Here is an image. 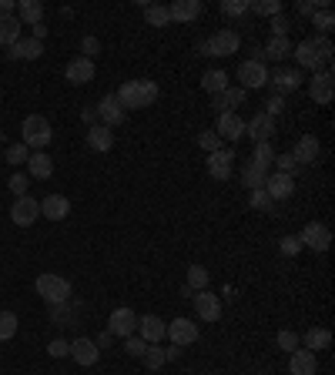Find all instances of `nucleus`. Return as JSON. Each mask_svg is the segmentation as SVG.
<instances>
[{"label": "nucleus", "mask_w": 335, "mask_h": 375, "mask_svg": "<svg viewBox=\"0 0 335 375\" xmlns=\"http://www.w3.org/2000/svg\"><path fill=\"white\" fill-rule=\"evenodd\" d=\"M184 285L191 288V292H205V288H208V268H205V265H191Z\"/></svg>", "instance_id": "4c0bfd02"}, {"label": "nucleus", "mask_w": 335, "mask_h": 375, "mask_svg": "<svg viewBox=\"0 0 335 375\" xmlns=\"http://www.w3.org/2000/svg\"><path fill=\"white\" fill-rule=\"evenodd\" d=\"M14 17L20 20V24L34 27V24H41V20H44V4H41V0H20Z\"/></svg>", "instance_id": "cd10ccee"}, {"label": "nucleus", "mask_w": 335, "mask_h": 375, "mask_svg": "<svg viewBox=\"0 0 335 375\" xmlns=\"http://www.w3.org/2000/svg\"><path fill=\"white\" fill-rule=\"evenodd\" d=\"M312 27H319V37H329L335 27V14H332V7H322V11H315L312 14Z\"/></svg>", "instance_id": "e433bc0d"}, {"label": "nucleus", "mask_w": 335, "mask_h": 375, "mask_svg": "<svg viewBox=\"0 0 335 375\" xmlns=\"http://www.w3.org/2000/svg\"><path fill=\"white\" fill-rule=\"evenodd\" d=\"M268 74H272V71H268L261 60H255V57H252V60H242V64H238V81H242L238 88H242V90H261V88H268Z\"/></svg>", "instance_id": "423d86ee"}, {"label": "nucleus", "mask_w": 335, "mask_h": 375, "mask_svg": "<svg viewBox=\"0 0 335 375\" xmlns=\"http://www.w3.org/2000/svg\"><path fill=\"white\" fill-rule=\"evenodd\" d=\"M88 148L91 151H111L114 148V131L104 124H91L88 128Z\"/></svg>", "instance_id": "c85d7f7f"}, {"label": "nucleus", "mask_w": 335, "mask_h": 375, "mask_svg": "<svg viewBox=\"0 0 335 375\" xmlns=\"http://www.w3.org/2000/svg\"><path fill=\"white\" fill-rule=\"evenodd\" d=\"M329 346H332V332L329 329H308L305 332V348H308V352L319 355L322 348H329Z\"/></svg>", "instance_id": "473e14b6"}, {"label": "nucleus", "mask_w": 335, "mask_h": 375, "mask_svg": "<svg viewBox=\"0 0 335 375\" xmlns=\"http://www.w3.org/2000/svg\"><path fill=\"white\" fill-rule=\"evenodd\" d=\"M245 137H252L255 144H268L275 137V118H268L265 111H259L252 121H245Z\"/></svg>", "instance_id": "4468645a"}, {"label": "nucleus", "mask_w": 335, "mask_h": 375, "mask_svg": "<svg viewBox=\"0 0 335 375\" xmlns=\"http://www.w3.org/2000/svg\"><path fill=\"white\" fill-rule=\"evenodd\" d=\"M289 154L295 158V165H299V168L315 165V161H319V154H322L319 137H315V135H302L299 141H295V148H292Z\"/></svg>", "instance_id": "f8f14e48"}, {"label": "nucleus", "mask_w": 335, "mask_h": 375, "mask_svg": "<svg viewBox=\"0 0 335 375\" xmlns=\"http://www.w3.org/2000/svg\"><path fill=\"white\" fill-rule=\"evenodd\" d=\"M47 355H50V359H67V355H71V342H64V339L47 342Z\"/></svg>", "instance_id": "de8ad7c7"}, {"label": "nucleus", "mask_w": 335, "mask_h": 375, "mask_svg": "<svg viewBox=\"0 0 335 375\" xmlns=\"http://www.w3.org/2000/svg\"><path fill=\"white\" fill-rule=\"evenodd\" d=\"M11 218H14V225H17V228H31L34 221L41 218V201H34L31 195L17 198L14 208H11Z\"/></svg>", "instance_id": "2eb2a0df"}, {"label": "nucleus", "mask_w": 335, "mask_h": 375, "mask_svg": "<svg viewBox=\"0 0 335 375\" xmlns=\"http://www.w3.org/2000/svg\"><path fill=\"white\" fill-rule=\"evenodd\" d=\"M221 14L242 17V14H248V4H245V0H225V4H221Z\"/></svg>", "instance_id": "603ef678"}, {"label": "nucleus", "mask_w": 335, "mask_h": 375, "mask_svg": "<svg viewBox=\"0 0 335 375\" xmlns=\"http://www.w3.org/2000/svg\"><path fill=\"white\" fill-rule=\"evenodd\" d=\"M299 241H302V248H312V252H329V245H332V231H329V225H322V221H308V225L302 228V235H299Z\"/></svg>", "instance_id": "0eeeda50"}, {"label": "nucleus", "mask_w": 335, "mask_h": 375, "mask_svg": "<svg viewBox=\"0 0 335 375\" xmlns=\"http://www.w3.org/2000/svg\"><path fill=\"white\" fill-rule=\"evenodd\" d=\"M332 41L329 37H308V41H299L292 47V57L299 60V67H308V71H319L322 64H332Z\"/></svg>", "instance_id": "f257e3e1"}, {"label": "nucleus", "mask_w": 335, "mask_h": 375, "mask_svg": "<svg viewBox=\"0 0 335 375\" xmlns=\"http://www.w3.org/2000/svg\"><path fill=\"white\" fill-rule=\"evenodd\" d=\"M231 171H235V151L231 148H221V151H214V154H208V175L214 181H228Z\"/></svg>", "instance_id": "dca6fc26"}, {"label": "nucleus", "mask_w": 335, "mask_h": 375, "mask_svg": "<svg viewBox=\"0 0 335 375\" xmlns=\"http://www.w3.org/2000/svg\"><path fill=\"white\" fill-rule=\"evenodd\" d=\"M37 295L47 305H61V301L71 299V282L61 275H37Z\"/></svg>", "instance_id": "39448f33"}, {"label": "nucleus", "mask_w": 335, "mask_h": 375, "mask_svg": "<svg viewBox=\"0 0 335 375\" xmlns=\"http://www.w3.org/2000/svg\"><path fill=\"white\" fill-rule=\"evenodd\" d=\"M201 88L208 90V94H221L225 88H231L228 74H225V71H205V77H201Z\"/></svg>", "instance_id": "f704fd0d"}, {"label": "nucleus", "mask_w": 335, "mask_h": 375, "mask_svg": "<svg viewBox=\"0 0 335 375\" xmlns=\"http://www.w3.org/2000/svg\"><path fill=\"white\" fill-rule=\"evenodd\" d=\"M198 144H201L205 151H208V154H214V151H221V137L214 135V131H208V128H205V131L198 135Z\"/></svg>", "instance_id": "49530a36"}, {"label": "nucleus", "mask_w": 335, "mask_h": 375, "mask_svg": "<svg viewBox=\"0 0 335 375\" xmlns=\"http://www.w3.org/2000/svg\"><path fill=\"white\" fill-rule=\"evenodd\" d=\"M27 175H31V178H41V181H47L54 175V161L47 158V151H34L31 158H27Z\"/></svg>", "instance_id": "c756f323"}, {"label": "nucleus", "mask_w": 335, "mask_h": 375, "mask_svg": "<svg viewBox=\"0 0 335 375\" xmlns=\"http://www.w3.org/2000/svg\"><path fill=\"white\" fill-rule=\"evenodd\" d=\"M20 20L17 17H0V47H14L20 41Z\"/></svg>", "instance_id": "2f4dec72"}, {"label": "nucleus", "mask_w": 335, "mask_h": 375, "mask_svg": "<svg viewBox=\"0 0 335 375\" xmlns=\"http://www.w3.org/2000/svg\"><path fill=\"white\" fill-rule=\"evenodd\" d=\"M44 37H47V24L41 20V24H34V41H41V44H44Z\"/></svg>", "instance_id": "e2e57ef3"}, {"label": "nucleus", "mask_w": 335, "mask_h": 375, "mask_svg": "<svg viewBox=\"0 0 335 375\" xmlns=\"http://www.w3.org/2000/svg\"><path fill=\"white\" fill-rule=\"evenodd\" d=\"M114 94L124 104V111H141V107H151L158 101V84L154 81H124Z\"/></svg>", "instance_id": "f03ea898"}, {"label": "nucleus", "mask_w": 335, "mask_h": 375, "mask_svg": "<svg viewBox=\"0 0 335 375\" xmlns=\"http://www.w3.org/2000/svg\"><path fill=\"white\" fill-rule=\"evenodd\" d=\"M322 7H329V0H302L295 11H299V14H305V17H312L315 11H322Z\"/></svg>", "instance_id": "6e6d98bb"}, {"label": "nucleus", "mask_w": 335, "mask_h": 375, "mask_svg": "<svg viewBox=\"0 0 335 375\" xmlns=\"http://www.w3.org/2000/svg\"><path fill=\"white\" fill-rule=\"evenodd\" d=\"M137 332H141V339H144L148 346H158V342L165 339L168 322L158 315H144V318H137Z\"/></svg>", "instance_id": "412c9836"}, {"label": "nucleus", "mask_w": 335, "mask_h": 375, "mask_svg": "<svg viewBox=\"0 0 335 375\" xmlns=\"http://www.w3.org/2000/svg\"><path fill=\"white\" fill-rule=\"evenodd\" d=\"M144 20H148L151 27H168V24H171L168 7H158V4H148V7H144Z\"/></svg>", "instance_id": "a19ab883"}, {"label": "nucleus", "mask_w": 335, "mask_h": 375, "mask_svg": "<svg viewBox=\"0 0 335 375\" xmlns=\"http://www.w3.org/2000/svg\"><path fill=\"white\" fill-rule=\"evenodd\" d=\"M50 137H54V131H50V121H47L44 114H27V118H24V124H20V141H24L27 148L44 151L47 144H50Z\"/></svg>", "instance_id": "7ed1b4c3"}, {"label": "nucleus", "mask_w": 335, "mask_h": 375, "mask_svg": "<svg viewBox=\"0 0 335 375\" xmlns=\"http://www.w3.org/2000/svg\"><path fill=\"white\" fill-rule=\"evenodd\" d=\"M261 191L272 198L275 205L278 201H289L295 195V178L292 175H282V171H275V175H265V184H261Z\"/></svg>", "instance_id": "9d476101"}, {"label": "nucleus", "mask_w": 335, "mask_h": 375, "mask_svg": "<svg viewBox=\"0 0 335 375\" xmlns=\"http://www.w3.org/2000/svg\"><path fill=\"white\" fill-rule=\"evenodd\" d=\"M20 329V318L14 312H0V342H11Z\"/></svg>", "instance_id": "58836bf2"}, {"label": "nucleus", "mask_w": 335, "mask_h": 375, "mask_svg": "<svg viewBox=\"0 0 335 375\" xmlns=\"http://www.w3.org/2000/svg\"><path fill=\"white\" fill-rule=\"evenodd\" d=\"M195 315L201 318V322H218L221 318V301H218V295H212L208 288L205 292H195Z\"/></svg>", "instance_id": "f3484780"}, {"label": "nucleus", "mask_w": 335, "mask_h": 375, "mask_svg": "<svg viewBox=\"0 0 335 375\" xmlns=\"http://www.w3.org/2000/svg\"><path fill=\"white\" fill-rule=\"evenodd\" d=\"M74 318H77V308L71 305V299L67 301H61V305H50V322L54 325H74Z\"/></svg>", "instance_id": "72a5a7b5"}, {"label": "nucleus", "mask_w": 335, "mask_h": 375, "mask_svg": "<svg viewBox=\"0 0 335 375\" xmlns=\"http://www.w3.org/2000/svg\"><path fill=\"white\" fill-rule=\"evenodd\" d=\"M245 97H248V90H242V88H225L221 94H214V111H218V114L238 111V107L245 104Z\"/></svg>", "instance_id": "a878e982"}, {"label": "nucleus", "mask_w": 335, "mask_h": 375, "mask_svg": "<svg viewBox=\"0 0 335 375\" xmlns=\"http://www.w3.org/2000/svg\"><path fill=\"white\" fill-rule=\"evenodd\" d=\"M248 11L259 17H278L282 14V0H255V4H248Z\"/></svg>", "instance_id": "79ce46f5"}, {"label": "nucleus", "mask_w": 335, "mask_h": 375, "mask_svg": "<svg viewBox=\"0 0 335 375\" xmlns=\"http://www.w3.org/2000/svg\"><path fill=\"white\" fill-rule=\"evenodd\" d=\"M111 342H114V335H111V332H101V335H97V339H94V346H97V348H107V346H111Z\"/></svg>", "instance_id": "680f3d73"}, {"label": "nucleus", "mask_w": 335, "mask_h": 375, "mask_svg": "<svg viewBox=\"0 0 335 375\" xmlns=\"http://www.w3.org/2000/svg\"><path fill=\"white\" fill-rule=\"evenodd\" d=\"M67 81L74 84V88H84V84H91L94 81V60H88V57H74L71 64H67Z\"/></svg>", "instance_id": "4be33fe9"}, {"label": "nucleus", "mask_w": 335, "mask_h": 375, "mask_svg": "<svg viewBox=\"0 0 335 375\" xmlns=\"http://www.w3.org/2000/svg\"><path fill=\"white\" fill-rule=\"evenodd\" d=\"M94 114H97V118H101V124H104V128H111V131H114V128L128 118V111H124V104L118 101V94H104V97L97 101V107H94Z\"/></svg>", "instance_id": "1a4fd4ad"}, {"label": "nucleus", "mask_w": 335, "mask_h": 375, "mask_svg": "<svg viewBox=\"0 0 335 375\" xmlns=\"http://www.w3.org/2000/svg\"><path fill=\"white\" fill-rule=\"evenodd\" d=\"M292 41L289 37H272L268 44H265V50H261V60L268 57V60H285V57H292Z\"/></svg>", "instance_id": "7c9ffc66"}, {"label": "nucleus", "mask_w": 335, "mask_h": 375, "mask_svg": "<svg viewBox=\"0 0 335 375\" xmlns=\"http://www.w3.org/2000/svg\"><path fill=\"white\" fill-rule=\"evenodd\" d=\"M4 158H7V161H11L14 168H20V165H27V158H31V148H27L24 141H20V144H11Z\"/></svg>", "instance_id": "37998d69"}, {"label": "nucleus", "mask_w": 335, "mask_h": 375, "mask_svg": "<svg viewBox=\"0 0 335 375\" xmlns=\"http://www.w3.org/2000/svg\"><path fill=\"white\" fill-rule=\"evenodd\" d=\"M81 54L88 60H94L101 54V41H97V37H84V41H81Z\"/></svg>", "instance_id": "864d4df0"}, {"label": "nucleus", "mask_w": 335, "mask_h": 375, "mask_svg": "<svg viewBox=\"0 0 335 375\" xmlns=\"http://www.w3.org/2000/svg\"><path fill=\"white\" fill-rule=\"evenodd\" d=\"M27 184H31V175H27V171H14V175H11V181H7V188H11L17 198L27 195Z\"/></svg>", "instance_id": "c03bdc74"}, {"label": "nucleus", "mask_w": 335, "mask_h": 375, "mask_svg": "<svg viewBox=\"0 0 335 375\" xmlns=\"http://www.w3.org/2000/svg\"><path fill=\"white\" fill-rule=\"evenodd\" d=\"M308 94L315 104H332V94H335V77H332V67L325 71H315L312 81H308Z\"/></svg>", "instance_id": "9b49d317"}, {"label": "nucleus", "mask_w": 335, "mask_h": 375, "mask_svg": "<svg viewBox=\"0 0 335 375\" xmlns=\"http://www.w3.org/2000/svg\"><path fill=\"white\" fill-rule=\"evenodd\" d=\"M242 184L248 188V191H259L261 184H265V171H261L259 165H252V161H245V168H242Z\"/></svg>", "instance_id": "c9c22d12"}, {"label": "nucleus", "mask_w": 335, "mask_h": 375, "mask_svg": "<svg viewBox=\"0 0 335 375\" xmlns=\"http://www.w3.org/2000/svg\"><path fill=\"white\" fill-rule=\"evenodd\" d=\"M268 88H275L278 97H282L285 90L292 94V90L302 88V74H299V71H289V67H278L275 74H268Z\"/></svg>", "instance_id": "aec40b11"}, {"label": "nucleus", "mask_w": 335, "mask_h": 375, "mask_svg": "<svg viewBox=\"0 0 335 375\" xmlns=\"http://www.w3.org/2000/svg\"><path fill=\"white\" fill-rule=\"evenodd\" d=\"M299 248H302V241L299 238H282V252H285V255H295V252H299Z\"/></svg>", "instance_id": "bf43d9fd"}, {"label": "nucleus", "mask_w": 335, "mask_h": 375, "mask_svg": "<svg viewBox=\"0 0 335 375\" xmlns=\"http://www.w3.org/2000/svg\"><path fill=\"white\" fill-rule=\"evenodd\" d=\"M289 372L292 375H319V359L308 348H295L289 352Z\"/></svg>", "instance_id": "6ab92c4d"}, {"label": "nucleus", "mask_w": 335, "mask_h": 375, "mask_svg": "<svg viewBox=\"0 0 335 375\" xmlns=\"http://www.w3.org/2000/svg\"><path fill=\"white\" fill-rule=\"evenodd\" d=\"M272 165H278V171H282V175H295V171H299V165H295V158H292L289 151H285V154H275Z\"/></svg>", "instance_id": "8fccbe9b"}, {"label": "nucleus", "mask_w": 335, "mask_h": 375, "mask_svg": "<svg viewBox=\"0 0 335 375\" xmlns=\"http://www.w3.org/2000/svg\"><path fill=\"white\" fill-rule=\"evenodd\" d=\"M11 50V57L14 60H37L44 54V44L41 41H34V37H20L14 47H7Z\"/></svg>", "instance_id": "bb28decb"}, {"label": "nucleus", "mask_w": 335, "mask_h": 375, "mask_svg": "<svg viewBox=\"0 0 335 375\" xmlns=\"http://www.w3.org/2000/svg\"><path fill=\"white\" fill-rule=\"evenodd\" d=\"M84 121H88V124H94V121H97V114H94V107H88V111H84Z\"/></svg>", "instance_id": "69168bd1"}, {"label": "nucleus", "mask_w": 335, "mask_h": 375, "mask_svg": "<svg viewBox=\"0 0 335 375\" xmlns=\"http://www.w3.org/2000/svg\"><path fill=\"white\" fill-rule=\"evenodd\" d=\"M97 355H101V348L94 346V339H74V342H71V359H74L77 365L91 369L94 362H97Z\"/></svg>", "instance_id": "b1692460"}, {"label": "nucleus", "mask_w": 335, "mask_h": 375, "mask_svg": "<svg viewBox=\"0 0 335 375\" xmlns=\"http://www.w3.org/2000/svg\"><path fill=\"white\" fill-rule=\"evenodd\" d=\"M282 111H285V97L272 94V97H268V104H265V114H268V118H278Z\"/></svg>", "instance_id": "4d7b16f0"}, {"label": "nucleus", "mask_w": 335, "mask_h": 375, "mask_svg": "<svg viewBox=\"0 0 335 375\" xmlns=\"http://www.w3.org/2000/svg\"><path fill=\"white\" fill-rule=\"evenodd\" d=\"M201 0H175L171 7H168V17L171 20H178V24H191V20H198L201 17Z\"/></svg>", "instance_id": "5701e85b"}, {"label": "nucleus", "mask_w": 335, "mask_h": 375, "mask_svg": "<svg viewBox=\"0 0 335 375\" xmlns=\"http://www.w3.org/2000/svg\"><path fill=\"white\" fill-rule=\"evenodd\" d=\"M252 208H261V211H268V214H272V211H275V201L259 188V191H252Z\"/></svg>", "instance_id": "3c124183"}, {"label": "nucleus", "mask_w": 335, "mask_h": 375, "mask_svg": "<svg viewBox=\"0 0 335 375\" xmlns=\"http://www.w3.org/2000/svg\"><path fill=\"white\" fill-rule=\"evenodd\" d=\"M275 161V151L272 144H255V151H252V165H259L265 175H268V168H272Z\"/></svg>", "instance_id": "ea45409f"}, {"label": "nucleus", "mask_w": 335, "mask_h": 375, "mask_svg": "<svg viewBox=\"0 0 335 375\" xmlns=\"http://www.w3.org/2000/svg\"><path fill=\"white\" fill-rule=\"evenodd\" d=\"M124 352H128L131 359H141V355L148 352V342H144V339H135V335H131V339H124Z\"/></svg>", "instance_id": "09e8293b"}, {"label": "nucleus", "mask_w": 335, "mask_h": 375, "mask_svg": "<svg viewBox=\"0 0 335 375\" xmlns=\"http://www.w3.org/2000/svg\"><path fill=\"white\" fill-rule=\"evenodd\" d=\"M17 14V0H0V17H14Z\"/></svg>", "instance_id": "052dcab7"}, {"label": "nucleus", "mask_w": 335, "mask_h": 375, "mask_svg": "<svg viewBox=\"0 0 335 375\" xmlns=\"http://www.w3.org/2000/svg\"><path fill=\"white\" fill-rule=\"evenodd\" d=\"M107 332H111L114 339H131L137 332V315L131 308H114L111 318H107Z\"/></svg>", "instance_id": "ddd939ff"}, {"label": "nucleus", "mask_w": 335, "mask_h": 375, "mask_svg": "<svg viewBox=\"0 0 335 375\" xmlns=\"http://www.w3.org/2000/svg\"><path fill=\"white\" fill-rule=\"evenodd\" d=\"M275 342H278V348H285V352H295V348H299V335H295V332H278Z\"/></svg>", "instance_id": "5fc2aeb1"}, {"label": "nucleus", "mask_w": 335, "mask_h": 375, "mask_svg": "<svg viewBox=\"0 0 335 375\" xmlns=\"http://www.w3.org/2000/svg\"><path fill=\"white\" fill-rule=\"evenodd\" d=\"M141 359H144V365H148V369H154V372H158V369H161V365H165V348H158V346H148V352H144V355H141Z\"/></svg>", "instance_id": "a18cd8bd"}, {"label": "nucleus", "mask_w": 335, "mask_h": 375, "mask_svg": "<svg viewBox=\"0 0 335 375\" xmlns=\"http://www.w3.org/2000/svg\"><path fill=\"white\" fill-rule=\"evenodd\" d=\"M238 47H242V37L231 27H221L201 44V54H208V57H231V54H238Z\"/></svg>", "instance_id": "20e7f679"}, {"label": "nucleus", "mask_w": 335, "mask_h": 375, "mask_svg": "<svg viewBox=\"0 0 335 375\" xmlns=\"http://www.w3.org/2000/svg\"><path fill=\"white\" fill-rule=\"evenodd\" d=\"M41 214H44L47 221H64L67 214H71V201L64 195H47L41 201Z\"/></svg>", "instance_id": "393cba45"}, {"label": "nucleus", "mask_w": 335, "mask_h": 375, "mask_svg": "<svg viewBox=\"0 0 335 375\" xmlns=\"http://www.w3.org/2000/svg\"><path fill=\"white\" fill-rule=\"evenodd\" d=\"M272 37H289V20L282 14L272 17Z\"/></svg>", "instance_id": "13d9d810"}, {"label": "nucleus", "mask_w": 335, "mask_h": 375, "mask_svg": "<svg viewBox=\"0 0 335 375\" xmlns=\"http://www.w3.org/2000/svg\"><path fill=\"white\" fill-rule=\"evenodd\" d=\"M165 339H171V346H191V342H198V325L191 322V318H171L168 322V332H165Z\"/></svg>", "instance_id": "6e6552de"}, {"label": "nucleus", "mask_w": 335, "mask_h": 375, "mask_svg": "<svg viewBox=\"0 0 335 375\" xmlns=\"http://www.w3.org/2000/svg\"><path fill=\"white\" fill-rule=\"evenodd\" d=\"M175 359H182V348H178V346L165 352V362H175Z\"/></svg>", "instance_id": "0e129e2a"}, {"label": "nucleus", "mask_w": 335, "mask_h": 375, "mask_svg": "<svg viewBox=\"0 0 335 375\" xmlns=\"http://www.w3.org/2000/svg\"><path fill=\"white\" fill-rule=\"evenodd\" d=\"M214 135L221 141H242L245 137V121L238 118V111H228V114H218V128Z\"/></svg>", "instance_id": "a211bd4d"}]
</instances>
